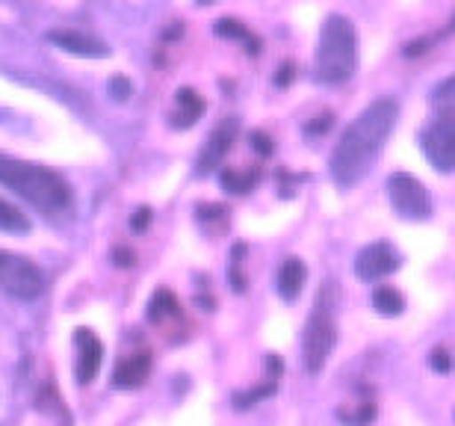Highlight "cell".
I'll use <instances>...</instances> for the list:
<instances>
[{"mask_svg": "<svg viewBox=\"0 0 455 426\" xmlns=\"http://www.w3.org/2000/svg\"><path fill=\"white\" fill-rule=\"evenodd\" d=\"M396 116H399V104H396V98H390V95H381L370 107H363L358 113V119L346 128L340 142L334 145V151H331L329 172H331L334 184L349 189L367 175L372 169V163H376V157L381 154V149H385L387 137L394 133Z\"/></svg>", "mask_w": 455, "mask_h": 426, "instance_id": "cell-1", "label": "cell"}, {"mask_svg": "<svg viewBox=\"0 0 455 426\" xmlns=\"http://www.w3.org/2000/svg\"><path fill=\"white\" fill-rule=\"evenodd\" d=\"M0 184L30 202L44 216H62L71 211V187L66 178L39 163L0 154Z\"/></svg>", "mask_w": 455, "mask_h": 426, "instance_id": "cell-2", "label": "cell"}, {"mask_svg": "<svg viewBox=\"0 0 455 426\" xmlns=\"http://www.w3.org/2000/svg\"><path fill=\"white\" fill-rule=\"evenodd\" d=\"M358 68V33L346 15H329L320 30L314 57V75L323 84H346Z\"/></svg>", "mask_w": 455, "mask_h": 426, "instance_id": "cell-3", "label": "cell"}, {"mask_svg": "<svg viewBox=\"0 0 455 426\" xmlns=\"http://www.w3.org/2000/svg\"><path fill=\"white\" fill-rule=\"evenodd\" d=\"M334 343H338V287L334 282L316 293V302L307 314L302 332V365L311 376H316L329 361Z\"/></svg>", "mask_w": 455, "mask_h": 426, "instance_id": "cell-4", "label": "cell"}, {"mask_svg": "<svg viewBox=\"0 0 455 426\" xmlns=\"http://www.w3.org/2000/svg\"><path fill=\"white\" fill-rule=\"evenodd\" d=\"M44 290V273L30 258L15 255V252L0 249V293L33 302Z\"/></svg>", "mask_w": 455, "mask_h": 426, "instance_id": "cell-5", "label": "cell"}, {"mask_svg": "<svg viewBox=\"0 0 455 426\" xmlns=\"http://www.w3.org/2000/svg\"><path fill=\"white\" fill-rule=\"evenodd\" d=\"M420 149L426 160L443 175L455 172V110H441L420 131Z\"/></svg>", "mask_w": 455, "mask_h": 426, "instance_id": "cell-6", "label": "cell"}, {"mask_svg": "<svg viewBox=\"0 0 455 426\" xmlns=\"http://www.w3.org/2000/svg\"><path fill=\"white\" fill-rule=\"evenodd\" d=\"M387 198L403 220L426 222L432 216L429 189H426L414 175H408V172H396V175L387 178Z\"/></svg>", "mask_w": 455, "mask_h": 426, "instance_id": "cell-7", "label": "cell"}, {"mask_svg": "<svg viewBox=\"0 0 455 426\" xmlns=\"http://www.w3.org/2000/svg\"><path fill=\"white\" fill-rule=\"evenodd\" d=\"M396 269H399V252L385 240L363 246L358 252V258H355V276L361 282H381V278L396 273Z\"/></svg>", "mask_w": 455, "mask_h": 426, "instance_id": "cell-8", "label": "cell"}, {"mask_svg": "<svg viewBox=\"0 0 455 426\" xmlns=\"http://www.w3.org/2000/svg\"><path fill=\"white\" fill-rule=\"evenodd\" d=\"M104 365V343L98 341L92 329H77L75 332V376L80 385L95 382V376L101 374Z\"/></svg>", "mask_w": 455, "mask_h": 426, "instance_id": "cell-9", "label": "cell"}, {"mask_svg": "<svg viewBox=\"0 0 455 426\" xmlns=\"http://www.w3.org/2000/svg\"><path fill=\"white\" fill-rule=\"evenodd\" d=\"M234 137H236V119H225L220 128H213L211 140L204 142L202 157H198V175H207V172H213L220 166L228 157V151H231Z\"/></svg>", "mask_w": 455, "mask_h": 426, "instance_id": "cell-10", "label": "cell"}, {"mask_svg": "<svg viewBox=\"0 0 455 426\" xmlns=\"http://www.w3.org/2000/svg\"><path fill=\"white\" fill-rule=\"evenodd\" d=\"M48 39L57 44L60 51L75 53V57H86V60H101L110 53V48H107L104 42H98L92 36L77 33V30H53L48 33Z\"/></svg>", "mask_w": 455, "mask_h": 426, "instance_id": "cell-11", "label": "cell"}, {"mask_svg": "<svg viewBox=\"0 0 455 426\" xmlns=\"http://www.w3.org/2000/svg\"><path fill=\"white\" fill-rule=\"evenodd\" d=\"M151 374V356L148 352H131V356H124L122 361L116 365V385L118 388H136L142 385L145 379Z\"/></svg>", "mask_w": 455, "mask_h": 426, "instance_id": "cell-12", "label": "cell"}, {"mask_svg": "<svg viewBox=\"0 0 455 426\" xmlns=\"http://www.w3.org/2000/svg\"><path fill=\"white\" fill-rule=\"evenodd\" d=\"M307 278V269L302 264V258H287L284 264L278 267V276H275V290L284 302H293L302 293V285Z\"/></svg>", "mask_w": 455, "mask_h": 426, "instance_id": "cell-13", "label": "cell"}, {"mask_svg": "<svg viewBox=\"0 0 455 426\" xmlns=\"http://www.w3.org/2000/svg\"><path fill=\"white\" fill-rule=\"evenodd\" d=\"M202 113H204L202 95L193 92V89H178V110L172 125H175V128H193V125L202 119Z\"/></svg>", "mask_w": 455, "mask_h": 426, "instance_id": "cell-14", "label": "cell"}, {"mask_svg": "<svg viewBox=\"0 0 455 426\" xmlns=\"http://www.w3.org/2000/svg\"><path fill=\"white\" fill-rule=\"evenodd\" d=\"M372 308L381 317H399L405 311V296L396 287H376L372 290Z\"/></svg>", "mask_w": 455, "mask_h": 426, "instance_id": "cell-15", "label": "cell"}, {"mask_svg": "<svg viewBox=\"0 0 455 426\" xmlns=\"http://www.w3.org/2000/svg\"><path fill=\"white\" fill-rule=\"evenodd\" d=\"M0 231H9V234L30 231V220H27L15 205H9L6 198H0Z\"/></svg>", "mask_w": 455, "mask_h": 426, "instance_id": "cell-16", "label": "cell"}, {"mask_svg": "<svg viewBox=\"0 0 455 426\" xmlns=\"http://www.w3.org/2000/svg\"><path fill=\"white\" fill-rule=\"evenodd\" d=\"M178 299L169 293V290H160L157 296L151 299V311H148V317L154 323H163V320H169V317H178L180 311H178Z\"/></svg>", "mask_w": 455, "mask_h": 426, "instance_id": "cell-17", "label": "cell"}, {"mask_svg": "<svg viewBox=\"0 0 455 426\" xmlns=\"http://www.w3.org/2000/svg\"><path fill=\"white\" fill-rule=\"evenodd\" d=\"M432 101L435 107H441V110H455V75H450L447 80H441V84L435 86Z\"/></svg>", "mask_w": 455, "mask_h": 426, "instance_id": "cell-18", "label": "cell"}, {"mask_svg": "<svg viewBox=\"0 0 455 426\" xmlns=\"http://www.w3.org/2000/svg\"><path fill=\"white\" fill-rule=\"evenodd\" d=\"M216 33H220L222 39H245L249 44H258L249 36V30H245L240 21H234V18H222V21H216Z\"/></svg>", "mask_w": 455, "mask_h": 426, "instance_id": "cell-19", "label": "cell"}, {"mask_svg": "<svg viewBox=\"0 0 455 426\" xmlns=\"http://www.w3.org/2000/svg\"><path fill=\"white\" fill-rule=\"evenodd\" d=\"M222 184L231 189V193H245V189L251 187V178L249 175H240V172H225Z\"/></svg>", "mask_w": 455, "mask_h": 426, "instance_id": "cell-20", "label": "cell"}, {"mask_svg": "<svg viewBox=\"0 0 455 426\" xmlns=\"http://www.w3.org/2000/svg\"><path fill=\"white\" fill-rule=\"evenodd\" d=\"M429 365H432V370H438V374H450V370H452V358H450L447 350H435L432 358H429Z\"/></svg>", "mask_w": 455, "mask_h": 426, "instance_id": "cell-21", "label": "cell"}, {"mask_svg": "<svg viewBox=\"0 0 455 426\" xmlns=\"http://www.w3.org/2000/svg\"><path fill=\"white\" fill-rule=\"evenodd\" d=\"M331 128V113H323V116H316V122L314 125H307V133H325Z\"/></svg>", "mask_w": 455, "mask_h": 426, "instance_id": "cell-22", "label": "cell"}, {"mask_svg": "<svg viewBox=\"0 0 455 426\" xmlns=\"http://www.w3.org/2000/svg\"><path fill=\"white\" fill-rule=\"evenodd\" d=\"M251 142H254V149H258L260 154H269V151H272L269 137H267L263 131H254V133H251Z\"/></svg>", "mask_w": 455, "mask_h": 426, "instance_id": "cell-23", "label": "cell"}, {"mask_svg": "<svg viewBox=\"0 0 455 426\" xmlns=\"http://www.w3.org/2000/svg\"><path fill=\"white\" fill-rule=\"evenodd\" d=\"M290 77H293V66H290V62H287V66L281 68V77H278V84H281V86H284V84H290Z\"/></svg>", "mask_w": 455, "mask_h": 426, "instance_id": "cell-24", "label": "cell"}, {"mask_svg": "<svg viewBox=\"0 0 455 426\" xmlns=\"http://www.w3.org/2000/svg\"><path fill=\"white\" fill-rule=\"evenodd\" d=\"M113 86H116V92H118V95H116L118 101H122V98H127V84H124V80H116Z\"/></svg>", "mask_w": 455, "mask_h": 426, "instance_id": "cell-25", "label": "cell"}, {"mask_svg": "<svg viewBox=\"0 0 455 426\" xmlns=\"http://www.w3.org/2000/svg\"><path fill=\"white\" fill-rule=\"evenodd\" d=\"M198 4H202V6H207V4H216V0H198Z\"/></svg>", "mask_w": 455, "mask_h": 426, "instance_id": "cell-26", "label": "cell"}]
</instances>
